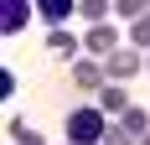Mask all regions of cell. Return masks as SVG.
<instances>
[{
    "instance_id": "obj_14",
    "label": "cell",
    "mask_w": 150,
    "mask_h": 145,
    "mask_svg": "<svg viewBox=\"0 0 150 145\" xmlns=\"http://www.w3.org/2000/svg\"><path fill=\"white\" fill-rule=\"evenodd\" d=\"M104 145H140V140H135V135H129V130H119V124H114V130H109V140H104Z\"/></svg>"
},
{
    "instance_id": "obj_1",
    "label": "cell",
    "mask_w": 150,
    "mask_h": 145,
    "mask_svg": "<svg viewBox=\"0 0 150 145\" xmlns=\"http://www.w3.org/2000/svg\"><path fill=\"white\" fill-rule=\"evenodd\" d=\"M109 130H114V124H109V114L98 104H78L73 114H67V140L73 145H104Z\"/></svg>"
},
{
    "instance_id": "obj_8",
    "label": "cell",
    "mask_w": 150,
    "mask_h": 145,
    "mask_svg": "<svg viewBox=\"0 0 150 145\" xmlns=\"http://www.w3.org/2000/svg\"><path fill=\"white\" fill-rule=\"evenodd\" d=\"M98 109L124 119L129 109H135V104H129V88H124V83H104V88H98Z\"/></svg>"
},
{
    "instance_id": "obj_2",
    "label": "cell",
    "mask_w": 150,
    "mask_h": 145,
    "mask_svg": "<svg viewBox=\"0 0 150 145\" xmlns=\"http://www.w3.org/2000/svg\"><path fill=\"white\" fill-rule=\"evenodd\" d=\"M83 52H88L93 62H109L114 52H119V26H114V21H104V26H88V36H83Z\"/></svg>"
},
{
    "instance_id": "obj_11",
    "label": "cell",
    "mask_w": 150,
    "mask_h": 145,
    "mask_svg": "<svg viewBox=\"0 0 150 145\" xmlns=\"http://www.w3.org/2000/svg\"><path fill=\"white\" fill-rule=\"evenodd\" d=\"M114 16L135 26V21H145V16H150V5H145V0H114Z\"/></svg>"
},
{
    "instance_id": "obj_7",
    "label": "cell",
    "mask_w": 150,
    "mask_h": 145,
    "mask_svg": "<svg viewBox=\"0 0 150 145\" xmlns=\"http://www.w3.org/2000/svg\"><path fill=\"white\" fill-rule=\"evenodd\" d=\"M47 52H52L57 62H78V52H83V42H78L73 31L62 26V31H47Z\"/></svg>"
},
{
    "instance_id": "obj_5",
    "label": "cell",
    "mask_w": 150,
    "mask_h": 145,
    "mask_svg": "<svg viewBox=\"0 0 150 145\" xmlns=\"http://www.w3.org/2000/svg\"><path fill=\"white\" fill-rule=\"evenodd\" d=\"M31 16H36V5H26V0H5V11H0V31L16 36V31H26Z\"/></svg>"
},
{
    "instance_id": "obj_16",
    "label": "cell",
    "mask_w": 150,
    "mask_h": 145,
    "mask_svg": "<svg viewBox=\"0 0 150 145\" xmlns=\"http://www.w3.org/2000/svg\"><path fill=\"white\" fill-rule=\"evenodd\" d=\"M145 145H150V135H145Z\"/></svg>"
},
{
    "instance_id": "obj_13",
    "label": "cell",
    "mask_w": 150,
    "mask_h": 145,
    "mask_svg": "<svg viewBox=\"0 0 150 145\" xmlns=\"http://www.w3.org/2000/svg\"><path fill=\"white\" fill-rule=\"evenodd\" d=\"M129 47H135V52H145V47H150V16L129 26Z\"/></svg>"
},
{
    "instance_id": "obj_10",
    "label": "cell",
    "mask_w": 150,
    "mask_h": 145,
    "mask_svg": "<svg viewBox=\"0 0 150 145\" xmlns=\"http://www.w3.org/2000/svg\"><path fill=\"white\" fill-rule=\"evenodd\" d=\"M119 130H129V135H135L140 145H145V135H150V114H145V109H140V104H135V109H129V114L119 119Z\"/></svg>"
},
{
    "instance_id": "obj_12",
    "label": "cell",
    "mask_w": 150,
    "mask_h": 145,
    "mask_svg": "<svg viewBox=\"0 0 150 145\" xmlns=\"http://www.w3.org/2000/svg\"><path fill=\"white\" fill-rule=\"evenodd\" d=\"M78 16H83L88 26H104V16H109V0H78Z\"/></svg>"
},
{
    "instance_id": "obj_15",
    "label": "cell",
    "mask_w": 150,
    "mask_h": 145,
    "mask_svg": "<svg viewBox=\"0 0 150 145\" xmlns=\"http://www.w3.org/2000/svg\"><path fill=\"white\" fill-rule=\"evenodd\" d=\"M62 145H73V140H62Z\"/></svg>"
},
{
    "instance_id": "obj_9",
    "label": "cell",
    "mask_w": 150,
    "mask_h": 145,
    "mask_svg": "<svg viewBox=\"0 0 150 145\" xmlns=\"http://www.w3.org/2000/svg\"><path fill=\"white\" fill-rule=\"evenodd\" d=\"M5 135H11L16 145H42V130H36V124H26L21 114H16V119H5Z\"/></svg>"
},
{
    "instance_id": "obj_4",
    "label": "cell",
    "mask_w": 150,
    "mask_h": 145,
    "mask_svg": "<svg viewBox=\"0 0 150 145\" xmlns=\"http://www.w3.org/2000/svg\"><path fill=\"white\" fill-rule=\"evenodd\" d=\"M104 83H109L104 62H93V57H78V62H73V88H83V93H98Z\"/></svg>"
},
{
    "instance_id": "obj_3",
    "label": "cell",
    "mask_w": 150,
    "mask_h": 145,
    "mask_svg": "<svg viewBox=\"0 0 150 145\" xmlns=\"http://www.w3.org/2000/svg\"><path fill=\"white\" fill-rule=\"evenodd\" d=\"M140 68H150V62H145V52H135V47H119V52H114V57L104 62L109 83H124V78H135Z\"/></svg>"
},
{
    "instance_id": "obj_6",
    "label": "cell",
    "mask_w": 150,
    "mask_h": 145,
    "mask_svg": "<svg viewBox=\"0 0 150 145\" xmlns=\"http://www.w3.org/2000/svg\"><path fill=\"white\" fill-rule=\"evenodd\" d=\"M36 16H42L52 31H62L67 16H78V0H36Z\"/></svg>"
}]
</instances>
